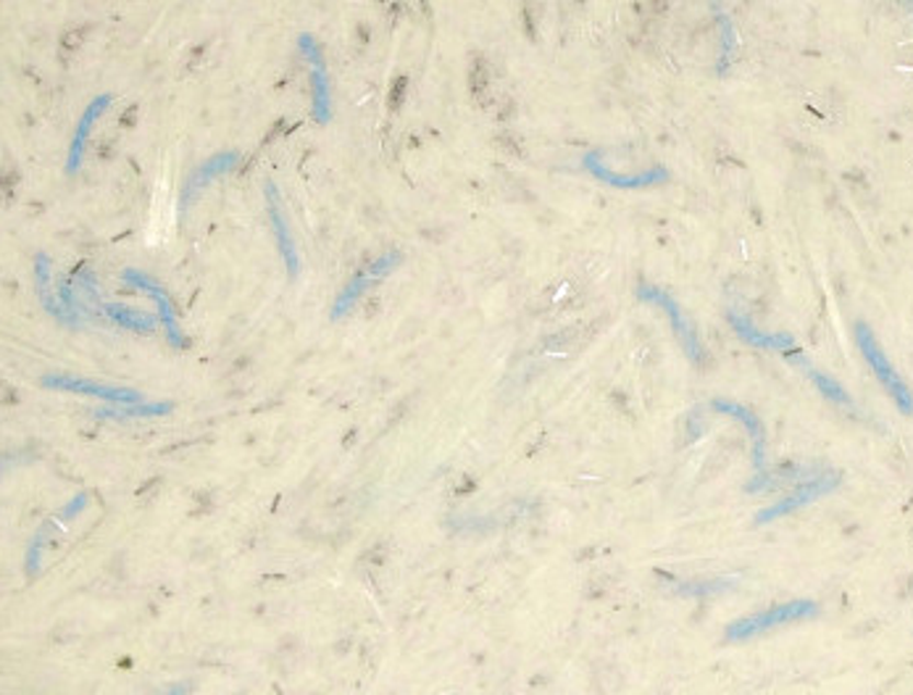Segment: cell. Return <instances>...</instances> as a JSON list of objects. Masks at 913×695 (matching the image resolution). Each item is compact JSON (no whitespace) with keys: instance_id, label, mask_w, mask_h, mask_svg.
Here are the masks:
<instances>
[{"instance_id":"1","label":"cell","mask_w":913,"mask_h":695,"mask_svg":"<svg viewBox=\"0 0 913 695\" xmlns=\"http://www.w3.org/2000/svg\"><path fill=\"white\" fill-rule=\"evenodd\" d=\"M817 614H819V603L817 601L798 599V601L779 603V606L766 608V612L742 616V619L732 622V625L727 627V640L740 642V640L758 638V635L768 633V629H779V627L795 625V622L811 619V616H817Z\"/></svg>"},{"instance_id":"2","label":"cell","mask_w":913,"mask_h":695,"mask_svg":"<svg viewBox=\"0 0 913 695\" xmlns=\"http://www.w3.org/2000/svg\"><path fill=\"white\" fill-rule=\"evenodd\" d=\"M856 343L860 348V353H864L866 364L871 366V372L877 375L879 383H882V388L890 392V398L895 401V406L903 414H913V392L909 385H905V379L898 375V369L892 366L890 358H887V353L882 351V345H879L877 334L871 332V327L866 324V321H858L856 324Z\"/></svg>"},{"instance_id":"3","label":"cell","mask_w":913,"mask_h":695,"mask_svg":"<svg viewBox=\"0 0 913 695\" xmlns=\"http://www.w3.org/2000/svg\"><path fill=\"white\" fill-rule=\"evenodd\" d=\"M298 48L304 61L308 64V75H311V103H313V119L319 124H330L332 119V90H330V75H327L324 54L317 37L304 35L298 37Z\"/></svg>"},{"instance_id":"4","label":"cell","mask_w":913,"mask_h":695,"mask_svg":"<svg viewBox=\"0 0 913 695\" xmlns=\"http://www.w3.org/2000/svg\"><path fill=\"white\" fill-rule=\"evenodd\" d=\"M398 264H400V253L398 251H390V253L379 255V259H374L372 264H366L364 269H361L356 277H353L343 287V293H340L338 298H334V306H332V311H330V319L332 321H340L343 317H347V314H351V308L356 306V300L361 298V295H364L366 290H372V287L377 285V282H383L387 277V274H392V269H396Z\"/></svg>"},{"instance_id":"5","label":"cell","mask_w":913,"mask_h":695,"mask_svg":"<svg viewBox=\"0 0 913 695\" xmlns=\"http://www.w3.org/2000/svg\"><path fill=\"white\" fill-rule=\"evenodd\" d=\"M264 195H266L269 221H272V232H274V240H277L282 264H285V269H287V277L298 280V274H300L298 242H295L293 232H290V221H287L285 206H282L279 187L274 185V182H266V193Z\"/></svg>"},{"instance_id":"6","label":"cell","mask_w":913,"mask_h":695,"mask_svg":"<svg viewBox=\"0 0 913 695\" xmlns=\"http://www.w3.org/2000/svg\"><path fill=\"white\" fill-rule=\"evenodd\" d=\"M637 295H640L642 300H650V304L661 306L663 311H666V317L674 327L676 340H680L682 348H685L687 356L693 358V362H703V345H700L698 334H695L693 324H689V319H687V314L682 311V306L676 304L672 295L659 290V287H653V285H640V287H637Z\"/></svg>"},{"instance_id":"7","label":"cell","mask_w":913,"mask_h":695,"mask_svg":"<svg viewBox=\"0 0 913 695\" xmlns=\"http://www.w3.org/2000/svg\"><path fill=\"white\" fill-rule=\"evenodd\" d=\"M45 388L54 390H69V392H82V396H95L101 401L124 406V403H142V392L133 388H119V385H106L98 383V379H84V377H69V375H45L43 377Z\"/></svg>"},{"instance_id":"8","label":"cell","mask_w":913,"mask_h":695,"mask_svg":"<svg viewBox=\"0 0 913 695\" xmlns=\"http://www.w3.org/2000/svg\"><path fill=\"white\" fill-rule=\"evenodd\" d=\"M840 482V475L837 471H819L813 480H808L803 485H798V488H792V493L785 498V501H779L777 506L772 509H764L758 516H755V522L758 524H766V522H774V520H781V516H787L790 511L800 509V506H808V503L819 501L821 495L832 493L834 488H837Z\"/></svg>"},{"instance_id":"9","label":"cell","mask_w":913,"mask_h":695,"mask_svg":"<svg viewBox=\"0 0 913 695\" xmlns=\"http://www.w3.org/2000/svg\"><path fill=\"white\" fill-rule=\"evenodd\" d=\"M122 280L127 282V285H133L135 290L150 295V300H153V304H156V314H159L163 330H167L169 343H172V345H182V343H185V340H182L180 321H176V311H174L172 298H169L167 290H163L159 282H156L153 277H148V274L137 272V269H124Z\"/></svg>"},{"instance_id":"10","label":"cell","mask_w":913,"mask_h":695,"mask_svg":"<svg viewBox=\"0 0 913 695\" xmlns=\"http://www.w3.org/2000/svg\"><path fill=\"white\" fill-rule=\"evenodd\" d=\"M114 106V95L111 93H103L93 98V101L88 103V109L82 111L80 122H77L75 127V135H71V143H69V156H67V174H77L82 169L84 163V148H88V140L90 135H93V127L101 119L103 114H106V109Z\"/></svg>"},{"instance_id":"11","label":"cell","mask_w":913,"mask_h":695,"mask_svg":"<svg viewBox=\"0 0 913 695\" xmlns=\"http://www.w3.org/2000/svg\"><path fill=\"white\" fill-rule=\"evenodd\" d=\"M584 169L593 172L597 180H603L606 185L624 187V190L661 185V182H666V176H669L666 169H650V172H637V174H616V172H610L606 163H603V159L595 153V150H590V153L584 156Z\"/></svg>"},{"instance_id":"12","label":"cell","mask_w":913,"mask_h":695,"mask_svg":"<svg viewBox=\"0 0 913 695\" xmlns=\"http://www.w3.org/2000/svg\"><path fill=\"white\" fill-rule=\"evenodd\" d=\"M714 409L721 411V414H729L734 419H742L745 422V430L753 435V443H755V454H753V464H755V480L747 485V490H761V482H764L766 477V441H764V428H761V422L755 419V414L751 409H745V406H738V403H727V401H714Z\"/></svg>"},{"instance_id":"13","label":"cell","mask_w":913,"mask_h":695,"mask_svg":"<svg viewBox=\"0 0 913 695\" xmlns=\"http://www.w3.org/2000/svg\"><path fill=\"white\" fill-rule=\"evenodd\" d=\"M238 163H240V153H238V150H225V153H216L206 163H201V167L195 169V172H190L185 187H182L180 206L187 208L190 198H195V195H198L201 190L208 185V182H214L216 176L229 172V169H235V167H238Z\"/></svg>"},{"instance_id":"14","label":"cell","mask_w":913,"mask_h":695,"mask_svg":"<svg viewBox=\"0 0 913 695\" xmlns=\"http://www.w3.org/2000/svg\"><path fill=\"white\" fill-rule=\"evenodd\" d=\"M729 324H732L734 332H738L740 338H745L747 343L761 345V348H772V351H795L792 334H787V332H779V334L761 332L751 319L740 317L738 311H729Z\"/></svg>"},{"instance_id":"15","label":"cell","mask_w":913,"mask_h":695,"mask_svg":"<svg viewBox=\"0 0 913 695\" xmlns=\"http://www.w3.org/2000/svg\"><path fill=\"white\" fill-rule=\"evenodd\" d=\"M35 285H37V295H41V304L45 311L71 324L69 314L64 311L61 300H58V293H54V287H50V259L45 253H37V259H35Z\"/></svg>"},{"instance_id":"16","label":"cell","mask_w":913,"mask_h":695,"mask_svg":"<svg viewBox=\"0 0 913 695\" xmlns=\"http://www.w3.org/2000/svg\"><path fill=\"white\" fill-rule=\"evenodd\" d=\"M174 411V403H124V406H103V409H95L98 419H150V417H167Z\"/></svg>"},{"instance_id":"17","label":"cell","mask_w":913,"mask_h":695,"mask_svg":"<svg viewBox=\"0 0 913 695\" xmlns=\"http://www.w3.org/2000/svg\"><path fill=\"white\" fill-rule=\"evenodd\" d=\"M101 314L103 317H109L111 321H116V324L127 327V330H135V332H150L156 330V324H159V314H142V311H135L133 306H124V304H101Z\"/></svg>"},{"instance_id":"18","label":"cell","mask_w":913,"mask_h":695,"mask_svg":"<svg viewBox=\"0 0 913 695\" xmlns=\"http://www.w3.org/2000/svg\"><path fill=\"white\" fill-rule=\"evenodd\" d=\"M798 364H800V366H803V369H806V375L813 379V385H817V388L821 390V396H824V398H830V401H832V403H840V406H845V409H853V398H851V396H847V392L843 390V385H840V383H834V379H832V377H826V375H824V372L813 369V366H811V364H808L803 356H798Z\"/></svg>"},{"instance_id":"19","label":"cell","mask_w":913,"mask_h":695,"mask_svg":"<svg viewBox=\"0 0 913 695\" xmlns=\"http://www.w3.org/2000/svg\"><path fill=\"white\" fill-rule=\"evenodd\" d=\"M187 691H190V685H187V682H182V685L172 687V691H169L167 695H187Z\"/></svg>"}]
</instances>
